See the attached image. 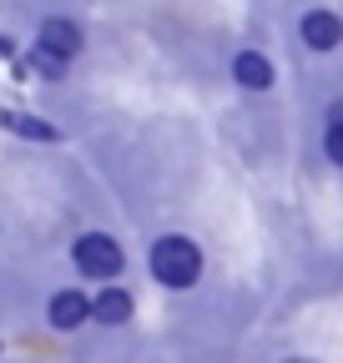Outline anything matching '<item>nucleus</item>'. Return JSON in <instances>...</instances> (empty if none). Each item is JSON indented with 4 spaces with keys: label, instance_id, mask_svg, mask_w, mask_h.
I'll return each instance as SVG.
<instances>
[{
    "label": "nucleus",
    "instance_id": "nucleus-1",
    "mask_svg": "<svg viewBox=\"0 0 343 363\" xmlns=\"http://www.w3.org/2000/svg\"><path fill=\"white\" fill-rule=\"evenodd\" d=\"M152 272H157L162 288H192L202 278V247L192 238H182V233L157 238L152 242Z\"/></svg>",
    "mask_w": 343,
    "mask_h": 363
},
{
    "label": "nucleus",
    "instance_id": "nucleus-2",
    "mask_svg": "<svg viewBox=\"0 0 343 363\" xmlns=\"http://www.w3.org/2000/svg\"><path fill=\"white\" fill-rule=\"evenodd\" d=\"M71 257H76V267L86 272V278H96V283H106V278H116V272H121V247H116V238H106V233L76 238Z\"/></svg>",
    "mask_w": 343,
    "mask_h": 363
},
{
    "label": "nucleus",
    "instance_id": "nucleus-3",
    "mask_svg": "<svg viewBox=\"0 0 343 363\" xmlns=\"http://www.w3.org/2000/svg\"><path fill=\"white\" fill-rule=\"evenodd\" d=\"M35 45H40V56H51V61H71V56H81V26L76 21H66V16H51V21H40V30H35Z\"/></svg>",
    "mask_w": 343,
    "mask_h": 363
},
{
    "label": "nucleus",
    "instance_id": "nucleus-4",
    "mask_svg": "<svg viewBox=\"0 0 343 363\" xmlns=\"http://www.w3.org/2000/svg\"><path fill=\"white\" fill-rule=\"evenodd\" d=\"M298 30H303V40L313 45V51H333V45L343 40V21L333 11H308L303 21H298Z\"/></svg>",
    "mask_w": 343,
    "mask_h": 363
},
{
    "label": "nucleus",
    "instance_id": "nucleus-5",
    "mask_svg": "<svg viewBox=\"0 0 343 363\" xmlns=\"http://www.w3.org/2000/svg\"><path fill=\"white\" fill-rule=\"evenodd\" d=\"M86 318H91V298H86V293L66 288V293H56V298H51V328L71 333V328H81V323H86Z\"/></svg>",
    "mask_w": 343,
    "mask_h": 363
},
{
    "label": "nucleus",
    "instance_id": "nucleus-6",
    "mask_svg": "<svg viewBox=\"0 0 343 363\" xmlns=\"http://www.w3.org/2000/svg\"><path fill=\"white\" fill-rule=\"evenodd\" d=\"M232 81H237L242 91H268V86H273V61L257 56V51H242V56L232 61Z\"/></svg>",
    "mask_w": 343,
    "mask_h": 363
},
{
    "label": "nucleus",
    "instance_id": "nucleus-7",
    "mask_svg": "<svg viewBox=\"0 0 343 363\" xmlns=\"http://www.w3.org/2000/svg\"><path fill=\"white\" fill-rule=\"evenodd\" d=\"M91 318H96V323H106V328H121L126 318H132V298H126L121 288H101V293L91 298Z\"/></svg>",
    "mask_w": 343,
    "mask_h": 363
},
{
    "label": "nucleus",
    "instance_id": "nucleus-8",
    "mask_svg": "<svg viewBox=\"0 0 343 363\" xmlns=\"http://www.w3.org/2000/svg\"><path fill=\"white\" fill-rule=\"evenodd\" d=\"M323 152L333 167H343V101L328 106V131H323Z\"/></svg>",
    "mask_w": 343,
    "mask_h": 363
},
{
    "label": "nucleus",
    "instance_id": "nucleus-9",
    "mask_svg": "<svg viewBox=\"0 0 343 363\" xmlns=\"http://www.w3.org/2000/svg\"><path fill=\"white\" fill-rule=\"evenodd\" d=\"M11 126H16L21 136H40V142H56V131H51L46 121H35V116H11Z\"/></svg>",
    "mask_w": 343,
    "mask_h": 363
},
{
    "label": "nucleus",
    "instance_id": "nucleus-10",
    "mask_svg": "<svg viewBox=\"0 0 343 363\" xmlns=\"http://www.w3.org/2000/svg\"><path fill=\"white\" fill-rule=\"evenodd\" d=\"M288 363H308V358H288Z\"/></svg>",
    "mask_w": 343,
    "mask_h": 363
}]
</instances>
